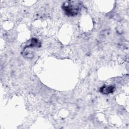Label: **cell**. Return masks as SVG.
I'll return each mask as SVG.
<instances>
[{"label":"cell","mask_w":129,"mask_h":129,"mask_svg":"<svg viewBox=\"0 0 129 129\" xmlns=\"http://www.w3.org/2000/svg\"><path fill=\"white\" fill-rule=\"evenodd\" d=\"M82 7V2L78 1H68L62 5V9L68 17H75L79 14Z\"/></svg>","instance_id":"cell-1"},{"label":"cell","mask_w":129,"mask_h":129,"mask_svg":"<svg viewBox=\"0 0 129 129\" xmlns=\"http://www.w3.org/2000/svg\"><path fill=\"white\" fill-rule=\"evenodd\" d=\"M115 87L113 86H103L100 88V92L103 94H108L114 92Z\"/></svg>","instance_id":"cell-2"}]
</instances>
